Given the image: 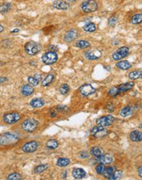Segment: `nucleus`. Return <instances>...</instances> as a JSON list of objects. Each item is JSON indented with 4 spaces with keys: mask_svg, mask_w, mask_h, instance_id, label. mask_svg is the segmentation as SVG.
<instances>
[{
    "mask_svg": "<svg viewBox=\"0 0 142 180\" xmlns=\"http://www.w3.org/2000/svg\"><path fill=\"white\" fill-rule=\"evenodd\" d=\"M18 140V138L17 136L11 133H3L0 137V142H1L0 143H1V145H4V146L13 145L17 142Z\"/></svg>",
    "mask_w": 142,
    "mask_h": 180,
    "instance_id": "1",
    "label": "nucleus"
},
{
    "mask_svg": "<svg viewBox=\"0 0 142 180\" xmlns=\"http://www.w3.org/2000/svg\"><path fill=\"white\" fill-rule=\"evenodd\" d=\"M26 52L29 55H34L40 52L41 50V45L34 41H29L25 44Z\"/></svg>",
    "mask_w": 142,
    "mask_h": 180,
    "instance_id": "2",
    "label": "nucleus"
},
{
    "mask_svg": "<svg viewBox=\"0 0 142 180\" xmlns=\"http://www.w3.org/2000/svg\"><path fill=\"white\" fill-rule=\"evenodd\" d=\"M38 125V121L35 119H27L21 123V128L24 131L32 133L36 130Z\"/></svg>",
    "mask_w": 142,
    "mask_h": 180,
    "instance_id": "3",
    "label": "nucleus"
},
{
    "mask_svg": "<svg viewBox=\"0 0 142 180\" xmlns=\"http://www.w3.org/2000/svg\"><path fill=\"white\" fill-rule=\"evenodd\" d=\"M58 55L54 51H48V52H46L41 57V60L45 65H53L58 60Z\"/></svg>",
    "mask_w": 142,
    "mask_h": 180,
    "instance_id": "4",
    "label": "nucleus"
},
{
    "mask_svg": "<svg viewBox=\"0 0 142 180\" xmlns=\"http://www.w3.org/2000/svg\"><path fill=\"white\" fill-rule=\"evenodd\" d=\"M98 3L95 0H87L81 4V8L86 13L94 12L98 9Z\"/></svg>",
    "mask_w": 142,
    "mask_h": 180,
    "instance_id": "5",
    "label": "nucleus"
},
{
    "mask_svg": "<svg viewBox=\"0 0 142 180\" xmlns=\"http://www.w3.org/2000/svg\"><path fill=\"white\" fill-rule=\"evenodd\" d=\"M90 133L91 135L95 138H100L108 135V131L106 129L105 127L100 126V125L93 127L91 129Z\"/></svg>",
    "mask_w": 142,
    "mask_h": 180,
    "instance_id": "6",
    "label": "nucleus"
},
{
    "mask_svg": "<svg viewBox=\"0 0 142 180\" xmlns=\"http://www.w3.org/2000/svg\"><path fill=\"white\" fill-rule=\"evenodd\" d=\"M21 119V115L17 112H11L5 114L3 116V120L6 123H16Z\"/></svg>",
    "mask_w": 142,
    "mask_h": 180,
    "instance_id": "7",
    "label": "nucleus"
},
{
    "mask_svg": "<svg viewBox=\"0 0 142 180\" xmlns=\"http://www.w3.org/2000/svg\"><path fill=\"white\" fill-rule=\"evenodd\" d=\"M115 121V118L112 115H106V116H102L96 120V123L98 125L102 127L109 126Z\"/></svg>",
    "mask_w": 142,
    "mask_h": 180,
    "instance_id": "8",
    "label": "nucleus"
},
{
    "mask_svg": "<svg viewBox=\"0 0 142 180\" xmlns=\"http://www.w3.org/2000/svg\"><path fill=\"white\" fill-rule=\"evenodd\" d=\"M129 48L125 47V46H124V47H121L117 50L116 52H115L112 54V58H113V60H116V61H117V60H120L121 59L127 56V55H129Z\"/></svg>",
    "mask_w": 142,
    "mask_h": 180,
    "instance_id": "9",
    "label": "nucleus"
},
{
    "mask_svg": "<svg viewBox=\"0 0 142 180\" xmlns=\"http://www.w3.org/2000/svg\"><path fill=\"white\" fill-rule=\"evenodd\" d=\"M38 147V142L35 140H32L24 144V145L22 146V150L26 153H32L36 151Z\"/></svg>",
    "mask_w": 142,
    "mask_h": 180,
    "instance_id": "10",
    "label": "nucleus"
},
{
    "mask_svg": "<svg viewBox=\"0 0 142 180\" xmlns=\"http://www.w3.org/2000/svg\"><path fill=\"white\" fill-rule=\"evenodd\" d=\"M84 55L87 60H96L101 57L102 52H101V51L99 50L94 49V50H88L86 52H85Z\"/></svg>",
    "mask_w": 142,
    "mask_h": 180,
    "instance_id": "11",
    "label": "nucleus"
},
{
    "mask_svg": "<svg viewBox=\"0 0 142 180\" xmlns=\"http://www.w3.org/2000/svg\"><path fill=\"white\" fill-rule=\"evenodd\" d=\"M79 91L80 94L83 96H88L94 94L96 89L89 84H85L80 87Z\"/></svg>",
    "mask_w": 142,
    "mask_h": 180,
    "instance_id": "12",
    "label": "nucleus"
},
{
    "mask_svg": "<svg viewBox=\"0 0 142 180\" xmlns=\"http://www.w3.org/2000/svg\"><path fill=\"white\" fill-rule=\"evenodd\" d=\"M96 160L99 163H102L104 164H110L113 162L114 158L112 155L106 153V154H104L102 156L96 158Z\"/></svg>",
    "mask_w": 142,
    "mask_h": 180,
    "instance_id": "13",
    "label": "nucleus"
},
{
    "mask_svg": "<svg viewBox=\"0 0 142 180\" xmlns=\"http://www.w3.org/2000/svg\"><path fill=\"white\" fill-rule=\"evenodd\" d=\"M78 31L75 29H71L66 33L64 36V41L67 43H71V42L75 41L78 38Z\"/></svg>",
    "mask_w": 142,
    "mask_h": 180,
    "instance_id": "14",
    "label": "nucleus"
},
{
    "mask_svg": "<svg viewBox=\"0 0 142 180\" xmlns=\"http://www.w3.org/2000/svg\"><path fill=\"white\" fill-rule=\"evenodd\" d=\"M53 7L59 10H66L70 7V4L64 0H55L53 3Z\"/></svg>",
    "mask_w": 142,
    "mask_h": 180,
    "instance_id": "15",
    "label": "nucleus"
},
{
    "mask_svg": "<svg viewBox=\"0 0 142 180\" xmlns=\"http://www.w3.org/2000/svg\"><path fill=\"white\" fill-rule=\"evenodd\" d=\"M21 94L24 96H30L34 91V89H33V87L31 85H29V84H26L24 85L21 88Z\"/></svg>",
    "mask_w": 142,
    "mask_h": 180,
    "instance_id": "16",
    "label": "nucleus"
},
{
    "mask_svg": "<svg viewBox=\"0 0 142 180\" xmlns=\"http://www.w3.org/2000/svg\"><path fill=\"white\" fill-rule=\"evenodd\" d=\"M72 175L75 179H80L86 176V172L82 168H75L72 170Z\"/></svg>",
    "mask_w": 142,
    "mask_h": 180,
    "instance_id": "17",
    "label": "nucleus"
},
{
    "mask_svg": "<svg viewBox=\"0 0 142 180\" xmlns=\"http://www.w3.org/2000/svg\"><path fill=\"white\" fill-rule=\"evenodd\" d=\"M134 87V83L133 82H126V83H123L119 85V86H117L119 91L120 93H124L126 91H129V90L132 89Z\"/></svg>",
    "mask_w": 142,
    "mask_h": 180,
    "instance_id": "18",
    "label": "nucleus"
},
{
    "mask_svg": "<svg viewBox=\"0 0 142 180\" xmlns=\"http://www.w3.org/2000/svg\"><path fill=\"white\" fill-rule=\"evenodd\" d=\"M135 111V108L134 106H127L122 108V109L120 111V115L122 117H127V116H130V115L133 114Z\"/></svg>",
    "mask_w": 142,
    "mask_h": 180,
    "instance_id": "19",
    "label": "nucleus"
},
{
    "mask_svg": "<svg viewBox=\"0 0 142 180\" xmlns=\"http://www.w3.org/2000/svg\"><path fill=\"white\" fill-rule=\"evenodd\" d=\"M130 139L134 142H141L142 140V133L139 131H133L129 135Z\"/></svg>",
    "mask_w": 142,
    "mask_h": 180,
    "instance_id": "20",
    "label": "nucleus"
},
{
    "mask_svg": "<svg viewBox=\"0 0 142 180\" xmlns=\"http://www.w3.org/2000/svg\"><path fill=\"white\" fill-rule=\"evenodd\" d=\"M116 67L119 69L122 70H129L132 68V64L127 60H122V61L117 63Z\"/></svg>",
    "mask_w": 142,
    "mask_h": 180,
    "instance_id": "21",
    "label": "nucleus"
},
{
    "mask_svg": "<svg viewBox=\"0 0 142 180\" xmlns=\"http://www.w3.org/2000/svg\"><path fill=\"white\" fill-rule=\"evenodd\" d=\"M44 101L41 98L33 99L30 102V105L33 108H40L44 105Z\"/></svg>",
    "mask_w": 142,
    "mask_h": 180,
    "instance_id": "22",
    "label": "nucleus"
},
{
    "mask_svg": "<svg viewBox=\"0 0 142 180\" xmlns=\"http://www.w3.org/2000/svg\"><path fill=\"white\" fill-rule=\"evenodd\" d=\"M90 153L92 155L95 156V158H98V157H100L102 155H104V152H103L102 149L98 146L92 147L90 150Z\"/></svg>",
    "mask_w": 142,
    "mask_h": 180,
    "instance_id": "23",
    "label": "nucleus"
},
{
    "mask_svg": "<svg viewBox=\"0 0 142 180\" xmlns=\"http://www.w3.org/2000/svg\"><path fill=\"white\" fill-rule=\"evenodd\" d=\"M54 75L53 74H49L48 75H46V77H45L44 80H42V82H41V85H42L43 87H48L51 85V84L53 82L54 80Z\"/></svg>",
    "mask_w": 142,
    "mask_h": 180,
    "instance_id": "24",
    "label": "nucleus"
},
{
    "mask_svg": "<svg viewBox=\"0 0 142 180\" xmlns=\"http://www.w3.org/2000/svg\"><path fill=\"white\" fill-rule=\"evenodd\" d=\"M70 163V160L68 158H61L58 159L56 162V164L57 166L60 167H67L69 164Z\"/></svg>",
    "mask_w": 142,
    "mask_h": 180,
    "instance_id": "25",
    "label": "nucleus"
},
{
    "mask_svg": "<svg viewBox=\"0 0 142 180\" xmlns=\"http://www.w3.org/2000/svg\"><path fill=\"white\" fill-rule=\"evenodd\" d=\"M129 77L131 80H138L139 78H142V71L141 70H134L129 72Z\"/></svg>",
    "mask_w": 142,
    "mask_h": 180,
    "instance_id": "26",
    "label": "nucleus"
},
{
    "mask_svg": "<svg viewBox=\"0 0 142 180\" xmlns=\"http://www.w3.org/2000/svg\"><path fill=\"white\" fill-rule=\"evenodd\" d=\"M115 172V167H106L105 170H104V174H103V175H104V177L106 178V179H109V178H110L113 175L114 172Z\"/></svg>",
    "mask_w": 142,
    "mask_h": 180,
    "instance_id": "27",
    "label": "nucleus"
},
{
    "mask_svg": "<svg viewBox=\"0 0 142 180\" xmlns=\"http://www.w3.org/2000/svg\"><path fill=\"white\" fill-rule=\"evenodd\" d=\"M83 29L86 32H89V33L94 32L96 30V25L92 22L87 23V24L85 25L84 27H83Z\"/></svg>",
    "mask_w": 142,
    "mask_h": 180,
    "instance_id": "28",
    "label": "nucleus"
},
{
    "mask_svg": "<svg viewBox=\"0 0 142 180\" xmlns=\"http://www.w3.org/2000/svg\"><path fill=\"white\" fill-rule=\"evenodd\" d=\"M121 93L119 92V91L118 88H117V87H113L111 88L108 91V96L110 97H112V98H115V97H117V96L119 95V94H120Z\"/></svg>",
    "mask_w": 142,
    "mask_h": 180,
    "instance_id": "29",
    "label": "nucleus"
},
{
    "mask_svg": "<svg viewBox=\"0 0 142 180\" xmlns=\"http://www.w3.org/2000/svg\"><path fill=\"white\" fill-rule=\"evenodd\" d=\"M89 46H90V44H89V42L87 41H84V40H80V41H78L75 43V46L80 49L87 48Z\"/></svg>",
    "mask_w": 142,
    "mask_h": 180,
    "instance_id": "30",
    "label": "nucleus"
},
{
    "mask_svg": "<svg viewBox=\"0 0 142 180\" xmlns=\"http://www.w3.org/2000/svg\"><path fill=\"white\" fill-rule=\"evenodd\" d=\"M142 22V14H137L134 15L132 16V19H131V23L132 24L137 25L139 24Z\"/></svg>",
    "mask_w": 142,
    "mask_h": 180,
    "instance_id": "31",
    "label": "nucleus"
},
{
    "mask_svg": "<svg viewBox=\"0 0 142 180\" xmlns=\"http://www.w3.org/2000/svg\"><path fill=\"white\" fill-rule=\"evenodd\" d=\"M58 146V142L56 140H50L47 142L46 143V147H48V149H51V150H55L56 149L57 147Z\"/></svg>",
    "mask_w": 142,
    "mask_h": 180,
    "instance_id": "32",
    "label": "nucleus"
},
{
    "mask_svg": "<svg viewBox=\"0 0 142 180\" xmlns=\"http://www.w3.org/2000/svg\"><path fill=\"white\" fill-rule=\"evenodd\" d=\"M48 167V165L46 164H39V165L36 166L34 169V172L36 174H41L45 170H46Z\"/></svg>",
    "mask_w": 142,
    "mask_h": 180,
    "instance_id": "33",
    "label": "nucleus"
},
{
    "mask_svg": "<svg viewBox=\"0 0 142 180\" xmlns=\"http://www.w3.org/2000/svg\"><path fill=\"white\" fill-rule=\"evenodd\" d=\"M59 91L61 94H63V95H66V94L69 92V91H70V87H69V86L67 84H63V85H61V87H60Z\"/></svg>",
    "mask_w": 142,
    "mask_h": 180,
    "instance_id": "34",
    "label": "nucleus"
},
{
    "mask_svg": "<svg viewBox=\"0 0 142 180\" xmlns=\"http://www.w3.org/2000/svg\"><path fill=\"white\" fill-rule=\"evenodd\" d=\"M105 165H104V164H102V163H100L99 164L98 166L96 167V168H95V171H96L97 174L99 175H102L103 174H104V170H105Z\"/></svg>",
    "mask_w": 142,
    "mask_h": 180,
    "instance_id": "35",
    "label": "nucleus"
},
{
    "mask_svg": "<svg viewBox=\"0 0 142 180\" xmlns=\"http://www.w3.org/2000/svg\"><path fill=\"white\" fill-rule=\"evenodd\" d=\"M123 175V172L122 171V170H117V171H115V172H114L113 175H112V177H111L110 178H109V179L110 180H116V179H119V178L122 177V176Z\"/></svg>",
    "mask_w": 142,
    "mask_h": 180,
    "instance_id": "36",
    "label": "nucleus"
},
{
    "mask_svg": "<svg viewBox=\"0 0 142 180\" xmlns=\"http://www.w3.org/2000/svg\"><path fill=\"white\" fill-rule=\"evenodd\" d=\"M7 180H20L21 179V177L18 173H12L9 175L7 178Z\"/></svg>",
    "mask_w": 142,
    "mask_h": 180,
    "instance_id": "37",
    "label": "nucleus"
},
{
    "mask_svg": "<svg viewBox=\"0 0 142 180\" xmlns=\"http://www.w3.org/2000/svg\"><path fill=\"white\" fill-rule=\"evenodd\" d=\"M28 82L32 86H37L39 84V80H37L34 77H28Z\"/></svg>",
    "mask_w": 142,
    "mask_h": 180,
    "instance_id": "38",
    "label": "nucleus"
},
{
    "mask_svg": "<svg viewBox=\"0 0 142 180\" xmlns=\"http://www.w3.org/2000/svg\"><path fill=\"white\" fill-rule=\"evenodd\" d=\"M11 7V4L9 3H5L3 5L1 6V14H4L7 13L9 11V9H10Z\"/></svg>",
    "mask_w": 142,
    "mask_h": 180,
    "instance_id": "39",
    "label": "nucleus"
},
{
    "mask_svg": "<svg viewBox=\"0 0 142 180\" xmlns=\"http://www.w3.org/2000/svg\"><path fill=\"white\" fill-rule=\"evenodd\" d=\"M117 22V18L115 16H112L108 20V24L110 26H115Z\"/></svg>",
    "mask_w": 142,
    "mask_h": 180,
    "instance_id": "40",
    "label": "nucleus"
},
{
    "mask_svg": "<svg viewBox=\"0 0 142 180\" xmlns=\"http://www.w3.org/2000/svg\"><path fill=\"white\" fill-rule=\"evenodd\" d=\"M89 157V154L87 153V152L83 151V152H81V153H80V155H79L80 158H82V159H86V158H88Z\"/></svg>",
    "mask_w": 142,
    "mask_h": 180,
    "instance_id": "41",
    "label": "nucleus"
},
{
    "mask_svg": "<svg viewBox=\"0 0 142 180\" xmlns=\"http://www.w3.org/2000/svg\"><path fill=\"white\" fill-rule=\"evenodd\" d=\"M106 108L108 110L109 112H112L114 111V106L112 103H109L107 105H106Z\"/></svg>",
    "mask_w": 142,
    "mask_h": 180,
    "instance_id": "42",
    "label": "nucleus"
},
{
    "mask_svg": "<svg viewBox=\"0 0 142 180\" xmlns=\"http://www.w3.org/2000/svg\"><path fill=\"white\" fill-rule=\"evenodd\" d=\"M66 106H64V105H61V106H57V111H58V112H62V111H64L66 109Z\"/></svg>",
    "mask_w": 142,
    "mask_h": 180,
    "instance_id": "43",
    "label": "nucleus"
},
{
    "mask_svg": "<svg viewBox=\"0 0 142 180\" xmlns=\"http://www.w3.org/2000/svg\"><path fill=\"white\" fill-rule=\"evenodd\" d=\"M138 174L139 176L142 178V166H141V167H139L138 168Z\"/></svg>",
    "mask_w": 142,
    "mask_h": 180,
    "instance_id": "44",
    "label": "nucleus"
},
{
    "mask_svg": "<svg viewBox=\"0 0 142 180\" xmlns=\"http://www.w3.org/2000/svg\"><path fill=\"white\" fill-rule=\"evenodd\" d=\"M55 48L58 49V48L55 46H53V45H51V46H49V50H50V51H55Z\"/></svg>",
    "mask_w": 142,
    "mask_h": 180,
    "instance_id": "45",
    "label": "nucleus"
},
{
    "mask_svg": "<svg viewBox=\"0 0 142 180\" xmlns=\"http://www.w3.org/2000/svg\"><path fill=\"white\" fill-rule=\"evenodd\" d=\"M33 77H35V78H36L37 80H38L40 81V80H41V74H35V75L33 76Z\"/></svg>",
    "mask_w": 142,
    "mask_h": 180,
    "instance_id": "46",
    "label": "nucleus"
},
{
    "mask_svg": "<svg viewBox=\"0 0 142 180\" xmlns=\"http://www.w3.org/2000/svg\"><path fill=\"white\" fill-rule=\"evenodd\" d=\"M66 175H67V172L64 171V172H63V174H62V177L63 178H66V177H67V176H66Z\"/></svg>",
    "mask_w": 142,
    "mask_h": 180,
    "instance_id": "47",
    "label": "nucleus"
},
{
    "mask_svg": "<svg viewBox=\"0 0 142 180\" xmlns=\"http://www.w3.org/2000/svg\"><path fill=\"white\" fill-rule=\"evenodd\" d=\"M18 31H19V29H14V30L12 31H11V33H18Z\"/></svg>",
    "mask_w": 142,
    "mask_h": 180,
    "instance_id": "48",
    "label": "nucleus"
},
{
    "mask_svg": "<svg viewBox=\"0 0 142 180\" xmlns=\"http://www.w3.org/2000/svg\"><path fill=\"white\" fill-rule=\"evenodd\" d=\"M50 116H51V117L53 118V117H55V116H56V114H55L54 112H51Z\"/></svg>",
    "mask_w": 142,
    "mask_h": 180,
    "instance_id": "49",
    "label": "nucleus"
},
{
    "mask_svg": "<svg viewBox=\"0 0 142 180\" xmlns=\"http://www.w3.org/2000/svg\"><path fill=\"white\" fill-rule=\"evenodd\" d=\"M3 79L4 78H2V77H1V83H2V81H4V80H3ZM4 80H5V81H7V77H4Z\"/></svg>",
    "mask_w": 142,
    "mask_h": 180,
    "instance_id": "50",
    "label": "nucleus"
},
{
    "mask_svg": "<svg viewBox=\"0 0 142 180\" xmlns=\"http://www.w3.org/2000/svg\"><path fill=\"white\" fill-rule=\"evenodd\" d=\"M0 28H1V30H0V32H2L3 31H4V27H3L2 26V25H1V26H0Z\"/></svg>",
    "mask_w": 142,
    "mask_h": 180,
    "instance_id": "51",
    "label": "nucleus"
},
{
    "mask_svg": "<svg viewBox=\"0 0 142 180\" xmlns=\"http://www.w3.org/2000/svg\"><path fill=\"white\" fill-rule=\"evenodd\" d=\"M68 1H72V2H73V1H75V0H68Z\"/></svg>",
    "mask_w": 142,
    "mask_h": 180,
    "instance_id": "52",
    "label": "nucleus"
}]
</instances>
